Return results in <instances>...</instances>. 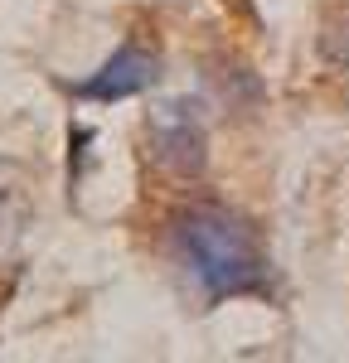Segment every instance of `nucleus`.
Masks as SVG:
<instances>
[{"instance_id":"1","label":"nucleus","mask_w":349,"mask_h":363,"mask_svg":"<svg viewBox=\"0 0 349 363\" xmlns=\"http://www.w3.org/2000/svg\"><path fill=\"white\" fill-rule=\"evenodd\" d=\"M170 242L209 306H223L238 296L272 291V262L257 242V228L223 203H189L170 218Z\"/></svg>"},{"instance_id":"2","label":"nucleus","mask_w":349,"mask_h":363,"mask_svg":"<svg viewBox=\"0 0 349 363\" xmlns=\"http://www.w3.org/2000/svg\"><path fill=\"white\" fill-rule=\"evenodd\" d=\"M145 136H150L155 165H165L179 179H199L204 174V165H209V136H204V121H199V102H189V97L165 102L160 112H150Z\"/></svg>"},{"instance_id":"3","label":"nucleus","mask_w":349,"mask_h":363,"mask_svg":"<svg viewBox=\"0 0 349 363\" xmlns=\"http://www.w3.org/2000/svg\"><path fill=\"white\" fill-rule=\"evenodd\" d=\"M155 78H160V54L126 39L97 73H87L83 83H68V92L83 97V102H121V97H136L145 87H155Z\"/></svg>"}]
</instances>
